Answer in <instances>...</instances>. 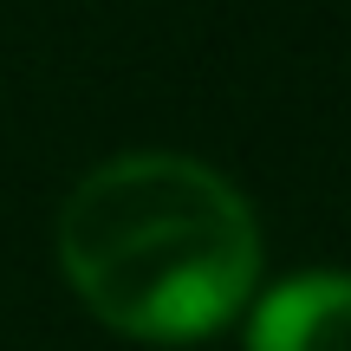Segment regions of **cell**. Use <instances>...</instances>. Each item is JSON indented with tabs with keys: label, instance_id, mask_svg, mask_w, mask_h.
<instances>
[{
	"label": "cell",
	"instance_id": "6da1fadb",
	"mask_svg": "<svg viewBox=\"0 0 351 351\" xmlns=\"http://www.w3.org/2000/svg\"><path fill=\"white\" fill-rule=\"evenodd\" d=\"M59 267L111 332L195 345L254 300L261 228L195 156H111L59 208Z\"/></svg>",
	"mask_w": 351,
	"mask_h": 351
},
{
	"label": "cell",
	"instance_id": "7a4b0ae2",
	"mask_svg": "<svg viewBox=\"0 0 351 351\" xmlns=\"http://www.w3.org/2000/svg\"><path fill=\"white\" fill-rule=\"evenodd\" d=\"M247 351H351V274H293L254 306Z\"/></svg>",
	"mask_w": 351,
	"mask_h": 351
}]
</instances>
